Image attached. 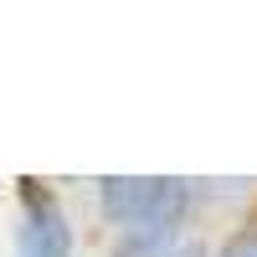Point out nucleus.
Here are the masks:
<instances>
[{"label": "nucleus", "instance_id": "obj_3", "mask_svg": "<svg viewBox=\"0 0 257 257\" xmlns=\"http://www.w3.org/2000/svg\"><path fill=\"white\" fill-rule=\"evenodd\" d=\"M108 257H211V247L196 231H134V237H113Z\"/></svg>", "mask_w": 257, "mask_h": 257}, {"label": "nucleus", "instance_id": "obj_4", "mask_svg": "<svg viewBox=\"0 0 257 257\" xmlns=\"http://www.w3.org/2000/svg\"><path fill=\"white\" fill-rule=\"evenodd\" d=\"M211 257H257V226H237L211 247Z\"/></svg>", "mask_w": 257, "mask_h": 257}, {"label": "nucleus", "instance_id": "obj_2", "mask_svg": "<svg viewBox=\"0 0 257 257\" xmlns=\"http://www.w3.org/2000/svg\"><path fill=\"white\" fill-rule=\"evenodd\" d=\"M16 257H77L72 211L36 175L16 180Z\"/></svg>", "mask_w": 257, "mask_h": 257}, {"label": "nucleus", "instance_id": "obj_1", "mask_svg": "<svg viewBox=\"0 0 257 257\" xmlns=\"http://www.w3.org/2000/svg\"><path fill=\"white\" fill-rule=\"evenodd\" d=\"M98 216L113 237L134 231H190V180L180 175H103L93 180Z\"/></svg>", "mask_w": 257, "mask_h": 257}]
</instances>
